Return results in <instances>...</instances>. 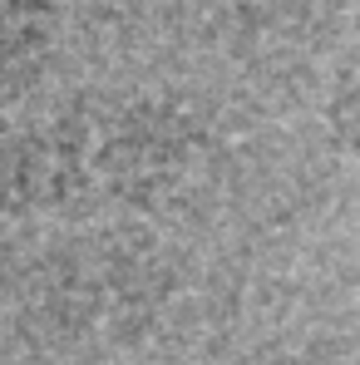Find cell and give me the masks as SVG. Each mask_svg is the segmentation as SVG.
Here are the masks:
<instances>
[{
	"mask_svg": "<svg viewBox=\"0 0 360 365\" xmlns=\"http://www.w3.org/2000/svg\"><path fill=\"white\" fill-rule=\"evenodd\" d=\"M89 207L143 212L173 197L207 153V119L178 94L79 99Z\"/></svg>",
	"mask_w": 360,
	"mask_h": 365,
	"instance_id": "6da1fadb",
	"label": "cell"
},
{
	"mask_svg": "<svg viewBox=\"0 0 360 365\" xmlns=\"http://www.w3.org/2000/svg\"><path fill=\"white\" fill-rule=\"evenodd\" d=\"M89 212L84 109L69 104L0 148V217H74Z\"/></svg>",
	"mask_w": 360,
	"mask_h": 365,
	"instance_id": "7a4b0ae2",
	"label": "cell"
},
{
	"mask_svg": "<svg viewBox=\"0 0 360 365\" xmlns=\"http://www.w3.org/2000/svg\"><path fill=\"white\" fill-rule=\"evenodd\" d=\"M60 50L55 0H0V114L20 109L50 74Z\"/></svg>",
	"mask_w": 360,
	"mask_h": 365,
	"instance_id": "3957f363",
	"label": "cell"
},
{
	"mask_svg": "<svg viewBox=\"0 0 360 365\" xmlns=\"http://www.w3.org/2000/svg\"><path fill=\"white\" fill-rule=\"evenodd\" d=\"M232 5H237V20H247L262 35H282V40L306 30L321 15V0H232Z\"/></svg>",
	"mask_w": 360,
	"mask_h": 365,
	"instance_id": "277c9868",
	"label": "cell"
},
{
	"mask_svg": "<svg viewBox=\"0 0 360 365\" xmlns=\"http://www.w3.org/2000/svg\"><path fill=\"white\" fill-rule=\"evenodd\" d=\"M89 5H114L119 10V5H138V0H89Z\"/></svg>",
	"mask_w": 360,
	"mask_h": 365,
	"instance_id": "5b68a950",
	"label": "cell"
}]
</instances>
